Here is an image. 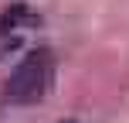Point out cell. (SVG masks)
<instances>
[{
  "instance_id": "1",
  "label": "cell",
  "mask_w": 129,
  "mask_h": 123,
  "mask_svg": "<svg viewBox=\"0 0 129 123\" xmlns=\"http://www.w3.org/2000/svg\"><path fill=\"white\" fill-rule=\"evenodd\" d=\"M51 82H54V55L48 48H34L24 55V62L7 79V99L17 106L41 103L51 89Z\"/></svg>"
}]
</instances>
